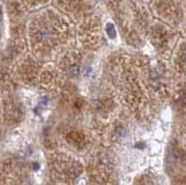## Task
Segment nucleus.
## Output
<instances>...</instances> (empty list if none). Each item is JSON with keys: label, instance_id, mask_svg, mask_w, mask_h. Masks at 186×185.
Instances as JSON below:
<instances>
[{"label": "nucleus", "instance_id": "nucleus-1", "mask_svg": "<svg viewBox=\"0 0 186 185\" xmlns=\"http://www.w3.org/2000/svg\"><path fill=\"white\" fill-rule=\"evenodd\" d=\"M106 33H107V35L109 36V37H111V38H115L116 37V32L114 24H113V23H107V25H106Z\"/></svg>", "mask_w": 186, "mask_h": 185}, {"label": "nucleus", "instance_id": "nucleus-2", "mask_svg": "<svg viewBox=\"0 0 186 185\" xmlns=\"http://www.w3.org/2000/svg\"><path fill=\"white\" fill-rule=\"evenodd\" d=\"M69 74L72 76H77L79 75V68L76 65H73L69 68Z\"/></svg>", "mask_w": 186, "mask_h": 185}, {"label": "nucleus", "instance_id": "nucleus-3", "mask_svg": "<svg viewBox=\"0 0 186 185\" xmlns=\"http://www.w3.org/2000/svg\"><path fill=\"white\" fill-rule=\"evenodd\" d=\"M79 173H80V171H79L76 168H71L69 170H68V174L70 177L72 178H75V177H77L79 175Z\"/></svg>", "mask_w": 186, "mask_h": 185}, {"label": "nucleus", "instance_id": "nucleus-4", "mask_svg": "<svg viewBox=\"0 0 186 185\" xmlns=\"http://www.w3.org/2000/svg\"><path fill=\"white\" fill-rule=\"evenodd\" d=\"M116 133L118 134V136L122 137V136H124L126 134V129L123 127H118L116 128Z\"/></svg>", "mask_w": 186, "mask_h": 185}, {"label": "nucleus", "instance_id": "nucleus-5", "mask_svg": "<svg viewBox=\"0 0 186 185\" xmlns=\"http://www.w3.org/2000/svg\"><path fill=\"white\" fill-rule=\"evenodd\" d=\"M34 168H35V169H37L39 168V165L38 164H34Z\"/></svg>", "mask_w": 186, "mask_h": 185}, {"label": "nucleus", "instance_id": "nucleus-6", "mask_svg": "<svg viewBox=\"0 0 186 185\" xmlns=\"http://www.w3.org/2000/svg\"><path fill=\"white\" fill-rule=\"evenodd\" d=\"M3 77V74H2V73L1 72H0V79H1Z\"/></svg>", "mask_w": 186, "mask_h": 185}, {"label": "nucleus", "instance_id": "nucleus-7", "mask_svg": "<svg viewBox=\"0 0 186 185\" xmlns=\"http://www.w3.org/2000/svg\"><path fill=\"white\" fill-rule=\"evenodd\" d=\"M71 1H75V0H71Z\"/></svg>", "mask_w": 186, "mask_h": 185}]
</instances>
